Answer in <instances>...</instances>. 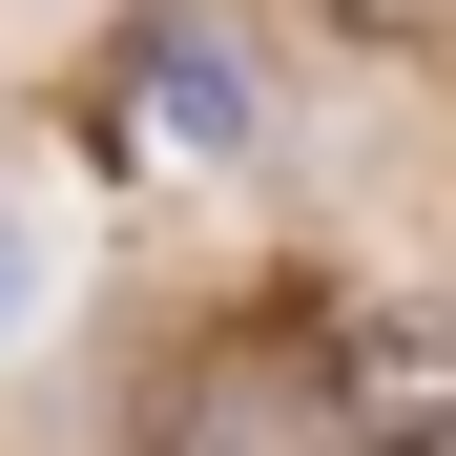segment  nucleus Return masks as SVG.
I'll return each mask as SVG.
<instances>
[{
    "label": "nucleus",
    "instance_id": "nucleus-1",
    "mask_svg": "<svg viewBox=\"0 0 456 456\" xmlns=\"http://www.w3.org/2000/svg\"><path fill=\"white\" fill-rule=\"evenodd\" d=\"M312 395H332V456H456V312L436 290H353Z\"/></svg>",
    "mask_w": 456,
    "mask_h": 456
},
{
    "label": "nucleus",
    "instance_id": "nucleus-2",
    "mask_svg": "<svg viewBox=\"0 0 456 456\" xmlns=\"http://www.w3.org/2000/svg\"><path fill=\"white\" fill-rule=\"evenodd\" d=\"M125 167H249V84H228L208 21H145L125 42Z\"/></svg>",
    "mask_w": 456,
    "mask_h": 456
},
{
    "label": "nucleus",
    "instance_id": "nucleus-3",
    "mask_svg": "<svg viewBox=\"0 0 456 456\" xmlns=\"http://www.w3.org/2000/svg\"><path fill=\"white\" fill-rule=\"evenodd\" d=\"M21 332H42V208L0 187V353H21Z\"/></svg>",
    "mask_w": 456,
    "mask_h": 456
},
{
    "label": "nucleus",
    "instance_id": "nucleus-4",
    "mask_svg": "<svg viewBox=\"0 0 456 456\" xmlns=\"http://www.w3.org/2000/svg\"><path fill=\"white\" fill-rule=\"evenodd\" d=\"M353 21H436V0H353Z\"/></svg>",
    "mask_w": 456,
    "mask_h": 456
}]
</instances>
